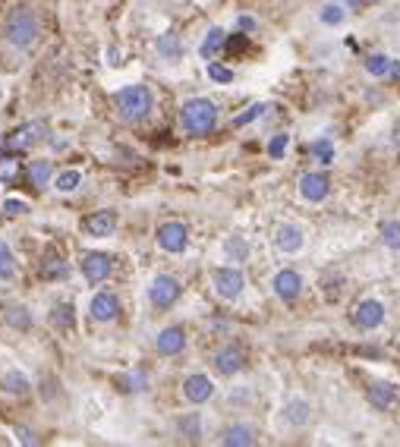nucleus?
I'll return each mask as SVG.
<instances>
[{"label":"nucleus","mask_w":400,"mask_h":447,"mask_svg":"<svg viewBox=\"0 0 400 447\" xmlns=\"http://www.w3.org/2000/svg\"><path fill=\"white\" fill-rule=\"evenodd\" d=\"M158 246L164 252H171V255H177V252H183L190 246V230L180 220H167V224L158 227Z\"/></svg>","instance_id":"6"},{"label":"nucleus","mask_w":400,"mask_h":447,"mask_svg":"<svg viewBox=\"0 0 400 447\" xmlns=\"http://www.w3.org/2000/svg\"><path fill=\"white\" fill-rule=\"evenodd\" d=\"M51 264H45V277H66V264H64V258H48Z\"/></svg>","instance_id":"38"},{"label":"nucleus","mask_w":400,"mask_h":447,"mask_svg":"<svg viewBox=\"0 0 400 447\" xmlns=\"http://www.w3.org/2000/svg\"><path fill=\"white\" fill-rule=\"evenodd\" d=\"M41 132H45V126H41V123H26V126L13 129L7 139H3V148H7V151H29L32 145L41 142Z\"/></svg>","instance_id":"7"},{"label":"nucleus","mask_w":400,"mask_h":447,"mask_svg":"<svg viewBox=\"0 0 400 447\" xmlns=\"http://www.w3.org/2000/svg\"><path fill=\"white\" fill-rule=\"evenodd\" d=\"M224 252H227L234 262H246L249 258V246H246V239H240V236L227 239V243H224Z\"/></svg>","instance_id":"30"},{"label":"nucleus","mask_w":400,"mask_h":447,"mask_svg":"<svg viewBox=\"0 0 400 447\" xmlns=\"http://www.w3.org/2000/svg\"><path fill=\"white\" fill-rule=\"evenodd\" d=\"M303 243H306V233H303V227H297V224H280L278 233H274V246H278L280 252H287V255L299 252Z\"/></svg>","instance_id":"14"},{"label":"nucleus","mask_w":400,"mask_h":447,"mask_svg":"<svg viewBox=\"0 0 400 447\" xmlns=\"http://www.w3.org/2000/svg\"><path fill=\"white\" fill-rule=\"evenodd\" d=\"M236 25H240L243 31H255V19H249V16H240V19H236Z\"/></svg>","instance_id":"42"},{"label":"nucleus","mask_w":400,"mask_h":447,"mask_svg":"<svg viewBox=\"0 0 400 447\" xmlns=\"http://www.w3.org/2000/svg\"><path fill=\"white\" fill-rule=\"evenodd\" d=\"M387 79L400 82V60H394V63H391V76H387Z\"/></svg>","instance_id":"43"},{"label":"nucleus","mask_w":400,"mask_h":447,"mask_svg":"<svg viewBox=\"0 0 400 447\" xmlns=\"http://www.w3.org/2000/svg\"><path fill=\"white\" fill-rule=\"evenodd\" d=\"M227 44V35H224V29H208V35H205V41L199 44V54L208 60V57H215L217 50Z\"/></svg>","instance_id":"21"},{"label":"nucleus","mask_w":400,"mask_h":447,"mask_svg":"<svg viewBox=\"0 0 400 447\" xmlns=\"http://www.w3.org/2000/svg\"><path fill=\"white\" fill-rule=\"evenodd\" d=\"M16 277V258L7 243H0V281H13Z\"/></svg>","instance_id":"25"},{"label":"nucleus","mask_w":400,"mask_h":447,"mask_svg":"<svg viewBox=\"0 0 400 447\" xmlns=\"http://www.w3.org/2000/svg\"><path fill=\"white\" fill-rule=\"evenodd\" d=\"M208 79H215V82H234V69L221 66V63H208Z\"/></svg>","instance_id":"36"},{"label":"nucleus","mask_w":400,"mask_h":447,"mask_svg":"<svg viewBox=\"0 0 400 447\" xmlns=\"http://www.w3.org/2000/svg\"><path fill=\"white\" fill-rule=\"evenodd\" d=\"M180 432H183V438H190V441L202 438V425H199V416H196V413L186 416V419L180 422Z\"/></svg>","instance_id":"35"},{"label":"nucleus","mask_w":400,"mask_h":447,"mask_svg":"<svg viewBox=\"0 0 400 447\" xmlns=\"http://www.w3.org/2000/svg\"><path fill=\"white\" fill-rule=\"evenodd\" d=\"M51 321L57 327H73V321H76V315H73V306H66V302H60V306H54V312H51Z\"/></svg>","instance_id":"28"},{"label":"nucleus","mask_w":400,"mask_h":447,"mask_svg":"<svg viewBox=\"0 0 400 447\" xmlns=\"http://www.w3.org/2000/svg\"><path fill=\"white\" fill-rule=\"evenodd\" d=\"M51 173H54L51 161H32V167H29V180H32V186H48Z\"/></svg>","instance_id":"24"},{"label":"nucleus","mask_w":400,"mask_h":447,"mask_svg":"<svg viewBox=\"0 0 400 447\" xmlns=\"http://www.w3.org/2000/svg\"><path fill=\"white\" fill-rule=\"evenodd\" d=\"M271 287H274V293H278L284 302H293L299 293H303V277H299L297 271L284 268V271H278V274H274Z\"/></svg>","instance_id":"11"},{"label":"nucleus","mask_w":400,"mask_h":447,"mask_svg":"<svg viewBox=\"0 0 400 447\" xmlns=\"http://www.w3.org/2000/svg\"><path fill=\"white\" fill-rule=\"evenodd\" d=\"M148 299H152L155 308H171L180 299V281L171 274H158L148 287Z\"/></svg>","instance_id":"5"},{"label":"nucleus","mask_w":400,"mask_h":447,"mask_svg":"<svg viewBox=\"0 0 400 447\" xmlns=\"http://www.w3.org/2000/svg\"><path fill=\"white\" fill-rule=\"evenodd\" d=\"M381 239L387 249H400V220H387L381 224Z\"/></svg>","instance_id":"31"},{"label":"nucleus","mask_w":400,"mask_h":447,"mask_svg":"<svg viewBox=\"0 0 400 447\" xmlns=\"http://www.w3.org/2000/svg\"><path fill=\"white\" fill-rule=\"evenodd\" d=\"M309 416H312V406L306 400H290L284 406V419L290 422V425H306V422H309Z\"/></svg>","instance_id":"20"},{"label":"nucleus","mask_w":400,"mask_h":447,"mask_svg":"<svg viewBox=\"0 0 400 447\" xmlns=\"http://www.w3.org/2000/svg\"><path fill=\"white\" fill-rule=\"evenodd\" d=\"M79 186H83V173L79 170H64L57 176V192H76Z\"/></svg>","instance_id":"27"},{"label":"nucleus","mask_w":400,"mask_h":447,"mask_svg":"<svg viewBox=\"0 0 400 447\" xmlns=\"http://www.w3.org/2000/svg\"><path fill=\"white\" fill-rule=\"evenodd\" d=\"M262 111H268V104H252L246 113H240V117L234 120V126H246V123H252L255 117H262Z\"/></svg>","instance_id":"37"},{"label":"nucleus","mask_w":400,"mask_h":447,"mask_svg":"<svg viewBox=\"0 0 400 447\" xmlns=\"http://www.w3.org/2000/svg\"><path fill=\"white\" fill-rule=\"evenodd\" d=\"M391 63H394V57L372 54L366 60V69H369V76H375V79H387V76H391Z\"/></svg>","instance_id":"22"},{"label":"nucleus","mask_w":400,"mask_h":447,"mask_svg":"<svg viewBox=\"0 0 400 447\" xmlns=\"http://www.w3.org/2000/svg\"><path fill=\"white\" fill-rule=\"evenodd\" d=\"M215 369L221 371V375L234 378L236 371L243 369V350L240 346H224V350L215 353Z\"/></svg>","instance_id":"17"},{"label":"nucleus","mask_w":400,"mask_h":447,"mask_svg":"<svg viewBox=\"0 0 400 447\" xmlns=\"http://www.w3.org/2000/svg\"><path fill=\"white\" fill-rule=\"evenodd\" d=\"M211 283H215V293L221 296V299H227V302H234L236 296L243 293V287H246V277H243V271L240 268H215L211 271Z\"/></svg>","instance_id":"4"},{"label":"nucleus","mask_w":400,"mask_h":447,"mask_svg":"<svg viewBox=\"0 0 400 447\" xmlns=\"http://www.w3.org/2000/svg\"><path fill=\"white\" fill-rule=\"evenodd\" d=\"M7 325H13V327H29V325H32V315H29L22 306H10V308H7Z\"/></svg>","instance_id":"34"},{"label":"nucleus","mask_w":400,"mask_h":447,"mask_svg":"<svg viewBox=\"0 0 400 447\" xmlns=\"http://www.w3.org/2000/svg\"><path fill=\"white\" fill-rule=\"evenodd\" d=\"M343 16H347V10H343L341 3H328V6H322V13H318V19H322L324 25H341Z\"/></svg>","instance_id":"32"},{"label":"nucleus","mask_w":400,"mask_h":447,"mask_svg":"<svg viewBox=\"0 0 400 447\" xmlns=\"http://www.w3.org/2000/svg\"><path fill=\"white\" fill-rule=\"evenodd\" d=\"M0 388L7 390V394H26L32 384H29V378L22 371H7V375L0 378Z\"/></svg>","instance_id":"23"},{"label":"nucleus","mask_w":400,"mask_h":447,"mask_svg":"<svg viewBox=\"0 0 400 447\" xmlns=\"http://www.w3.org/2000/svg\"><path fill=\"white\" fill-rule=\"evenodd\" d=\"M13 173H16L13 161H0V176H3V180H13Z\"/></svg>","instance_id":"40"},{"label":"nucleus","mask_w":400,"mask_h":447,"mask_svg":"<svg viewBox=\"0 0 400 447\" xmlns=\"http://www.w3.org/2000/svg\"><path fill=\"white\" fill-rule=\"evenodd\" d=\"M309 151H312V157H318L322 164H331V161H334V145H331L328 139H315V142L309 145Z\"/></svg>","instance_id":"29"},{"label":"nucleus","mask_w":400,"mask_h":447,"mask_svg":"<svg viewBox=\"0 0 400 447\" xmlns=\"http://www.w3.org/2000/svg\"><path fill=\"white\" fill-rule=\"evenodd\" d=\"M20 444H38V438H35V432H29V428H20Z\"/></svg>","instance_id":"41"},{"label":"nucleus","mask_w":400,"mask_h":447,"mask_svg":"<svg viewBox=\"0 0 400 447\" xmlns=\"http://www.w3.org/2000/svg\"><path fill=\"white\" fill-rule=\"evenodd\" d=\"M114 104H117V111L123 113V120L139 123V120H145L148 113H152L155 98H152V92H148L145 85H127V88H120V92L114 94Z\"/></svg>","instance_id":"3"},{"label":"nucleus","mask_w":400,"mask_h":447,"mask_svg":"<svg viewBox=\"0 0 400 447\" xmlns=\"http://www.w3.org/2000/svg\"><path fill=\"white\" fill-rule=\"evenodd\" d=\"M186 350V331L183 327H164L158 334V353L161 356H177Z\"/></svg>","instance_id":"16"},{"label":"nucleus","mask_w":400,"mask_h":447,"mask_svg":"<svg viewBox=\"0 0 400 447\" xmlns=\"http://www.w3.org/2000/svg\"><path fill=\"white\" fill-rule=\"evenodd\" d=\"M158 54L164 57V60H180V41L173 31H167V35L158 38Z\"/></svg>","instance_id":"26"},{"label":"nucleus","mask_w":400,"mask_h":447,"mask_svg":"<svg viewBox=\"0 0 400 447\" xmlns=\"http://www.w3.org/2000/svg\"><path fill=\"white\" fill-rule=\"evenodd\" d=\"M180 120H183L186 132H192V136H208L217 123V104L208 101V98H192V101L183 104Z\"/></svg>","instance_id":"2"},{"label":"nucleus","mask_w":400,"mask_h":447,"mask_svg":"<svg viewBox=\"0 0 400 447\" xmlns=\"http://www.w3.org/2000/svg\"><path fill=\"white\" fill-rule=\"evenodd\" d=\"M110 271H114V258L104 255V252H89V255H83V274L89 283L108 281Z\"/></svg>","instance_id":"8"},{"label":"nucleus","mask_w":400,"mask_h":447,"mask_svg":"<svg viewBox=\"0 0 400 447\" xmlns=\"http://www.w3.org/2000/svg\"><path fill=\"white\" fill-rule=\"evenodd\" d=\"M287 148H290V136H287V132H278V136H271V142H268V155H271L274 161H280V157L287 155Z\"/></svg>","instance_id":"33"},{"label":"nucleus","mask_w":400,"mask_h":447,"mask_svg":"<svg viewBox=\"0 0 400 447\" xmlns=\"http://www.w3.org/2000/svg\"><path fill=\"white\" fill-rule=\"evenodd\" d=\"M183 397L190 403H208L211 397H215V381H211L208 375H190L183 381Z\"/></svg>","instance_id":"10"},{"label":"nucleus","mask_w":400,"mask_h":447,"mask_svg":"<svg viewBox=\"0 0 400 447\" xmlns=\"http://www.w3.org/2000/svg\"><path fill=\"white\" fill-rule=\"evenodd\" d=\"M3 211H7V214H22V211H29V205H26V201H20V199H7V201H3Z\"/></svg>","instance_id":"39"},{"label":"nucleus","mask_w":400,"mask_h":447,"mask_svg":"<svg viewBox=\"0 0 400 447\" xmlns=\"http://www.w3.org/2000/svg\"><path fill=\"white\" fill-rule=\"evenodd\" d=\"M369 403H372L375 409H391L394 403H397V388H394L391 381H375L372 388H369Z\"/></svg>","instance_id":"18"},{"label":"nucleus","mask_w":400,"mask_h":447,"mask_svg":"<svg viewBox=\"0 0 400 447\" xmlns=\"http://www.w3.org/2000/svg\"><path fill=\"white\" fill-rule=\"evenodd\" d=\"M89 312L95 321H117L120 315V299L114 293H95L89 302Z\"/></svg>","instance_id":"13"},{"label":"nucleus","mask_w":400,"mask_h":447,"mask_svg":"<svg viewBox=\"0 0 400 447\" xmlns=\"http://www.w3.org/2000/svg\"><path fill=\"white\" fill-rule=\"evenodd\" d=\"M117 230V214L114 211H95L85 218V233L95 239H104Z\"/></svg>","instance_id":"15"},{"label":"nucleus","mask_w":400,"mask_h":447,"mask_svg":"<svg viewBox=\"0 0 400 447\" xmlns=\"http://www.w3.org/2000/svg\"><path fill=\"white\" fill-rule=\"evenodd\" d=\"M353 321L359 331H375V327L385 321V306L378 299H362L353 312Z\"/></svg>","instance_id":"9"},{"label":"nucleus","mask_w":400,"mask_h":447,"mask_svg":"<svg viewBox=\"0 0 400 447\" xmlns=\"http://www.w3.org/2000/svg\"><path fill=\"white\" fill-rule=\"evenodd\" d=\"M221 444L224 447H252L255 444V432L249 425H227L221 432Z\"/></svg>","instance_id":"19"},{"label":"nucleus","mask_w":400,"mask_h":447,"mask_svg":"<svg viewBox=\"0 0 400 447\" xmlns=\"http://www.w3.org/2000/svg\"><path fill=\"white\" fill-rule=\"evenodd\" d=\"M331 192V180L324 173H303L299 180V195L306 201H324Z\"/></svg>","instance_id":"12"},{"label":"nucleus","mask_w":400,"mask_h":447,"mask_svg":"<svg viewBox=\"0 0 400 447\" xmlns=\"http://www.w3.org/2000/svg\"><path fill=\"white\" fill-rule=\"evenodd\" d=\"M3 35H7V41L13 44L16 50H29L35 41H38L41 22L29 6H16V10L7 16V22H3Z\"/></svg>","instance_id":"1"}]
</instances>
